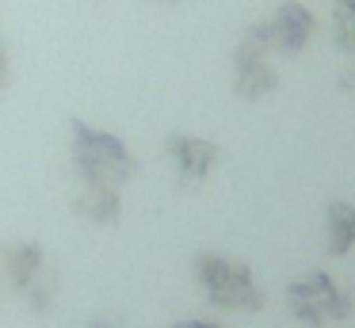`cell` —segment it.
I'll use <instances>...</instances> for the list:
<instances>
[{
	"mask_svg": "<svg viewBox=\"0 0 355 328\" xmlns=\"http://www.w3.org/2000/svg\"><path fill=\"white\" fill-rule=\"evenodd\" d=\"M73 164L85 183H107V187H123L138 172L130 149L115 134L92 130L88 122H73Z\"/></svg>",
	"mask_w": 355,
	"mask_h": 328,
	"instance_id": "1",
	"label": "cell"
},
{
	"mask_svg": "<svg viewBox=\"0 0 355 328\" xmlns=\"http://www.w3.org/2000/svg\"><path fill=\"white\" fill-rule=\"evenodd\" d=\"M195 279L207 290V297L222 309H245L256 313L263 309V290L260 282L252 279L248 264L230 256H218V252H199L195 256Z\"/></svg>",
	"mask_w": 355,
	"mask_h": 328,
	"instance_id": "2",
	"label": "cell"
},
{
	"mask_svg": "<svg viewBox=\"0 0 355 328\" xmlns=\"http://www.w3.org/2000/svg\"><path fill=\"white\" fill-rule=\"evenodd\" d=\"M286 302H291L294 317L309 328L344 320L347 313H352V294L324 271H309V275H302V279H294L291 286H286Z\"/></svg>",
	"mask_w": 355,
	"mask_h": 328,
	"instance_id": "3",
	"label": "cell"
},
{
	"mask_svg": "<svg viewBox=\"0 0 355 328\" xmlns=\"http://www.w3.org/2000/svg\"><path fill=\"white\" fill-rule=\"evenodd\" d=\"M279 88V69L271 65V42L263 19L241 35L237 50H233V92L241 99H263Z\"/></svg>",
	"mask_w": 355,
	"mask_h": 328,
	"instance_id": "4",
	"label": "cell"
},
{
	"mask_svg": "<svg viewBox=\"0 0 355 328\" xmlns=\"http://www.w3.org/2000/svg\"><path fill=\"white\" fill-rule=\"evenodd\" d=\"M4 267H8V279L19 294L27 297L35 313H46L58 297V271L50 267L46 252L35 241H19L4 248Z\"/></svg>",
	"mask_w": 355,
	"mask_h": 328,
	"instance_id": "5",
	"label": "cell"
},
{
	"mask_svg": "<svg viewBox=\"0 0 355 328\" xmlns=\"http://www.w3.org/2000/svg\"><path fill=\"white\" fill-rule=\"evenodd\" d=\"M263 31H268L271 53L298 58V53L309 50V42H313L317 19L302 0H286V4H279L271 15H263Z\"/></svg>",
	"mask_w": 355,
	"mask_h": 328,
	"instance_id": "6",
	"label": "cell"
},
{
	"mask_svg": "<svg viewBox=\"0 0 355 328\" xmlns=\"http://www.w3.org/2000/svg\"><path fill=\"white\" fill-rule=\"evenodd\" d=\"M164 153L176 164L184 183H202L222 160V145L210 137H195V134H168L164 137Z\"/></svg>",
	"mask_w": 355,
	"mask_h": 328,
	"instance_id": "7",
	"label": "cell"
},
{
	"mask_svg": "<svg viewBox=\"0 0 355 328\" xmlns=\"http://www.w3.org/2000/svg\"><path fill=\"white\" fill-rule=\"evenodd\" d=\"M73 210H77L85 221H92V225H119L123 198H119V187L80 180V191H77V198H73Z\"/></svg>",
	"mask_w": 355,
	"mask_h": 328,
	"instance_id": "8",
	"label": "cell"
},
{
	"mask_svg": "<svg viewBox=\"0 0 355 328\" xmlns=\"http://www.w3.org/2000/svg\"><path fill=\"white\" fill-rule=\"evenodd\" d=\"M355 248V206L352 202H332L329 206V252L347 256Z\"/></svg>",
	"mask_w": 355,
	"mask_h": 328,
	"instance_id": "9",
	"label": "cell"
},
{
	"mask_svg": "<svg viewBox=\"0 0 355 328\" xmlns=\"http://www.w3.org/2000/svg\"><path fill=\"white\" fill-rule=\"evenodd\" d=\"M332 42L355 58V0H336L332 4Z\"/></svg>",
	"mask_w": 355,
	"mask_h": 328,
	"instance_id": "10",
	"label": "cell"
},
{
	"mask_svg": "<svg viewBox=\"0 0 355 328\" xmlns=\"http://www.w3.org/2000/svg\"><path fill=\"white\" fill-rule=\"evenodd\" d=\"M336 84H340V92H347V96H355V58L344 65V73L336 76Z\"/></svg>",
	"mask_w": 355,
	"mask_h": 328,
	"instance_id": "11",
	"label": "cell"
},
{
	"mask_svg": "<svg viewBox=\"0 0 355 328\" xmlns=\"http://www.w3.org/2000/svg\"><path fill=\"white\" fill-rule=\"evenodd\" d=\"M8 88V53H4V46H0V92Z\"/></svg>",
	"mask_w": 355,
	"mask_h": 328,
	"instance_id": "12",
	"label": "cell"
},
{
	"mask_svg": "<svg viewBox=\"0 0 355 328\" xmlns=\"http://www.w3.org/2000/svg\"><path fill=\"white\" fill-rule=\"evenodd\" d=\"M172 328H222V325H210V320H176Z\"/></svg>",
	"mask_w": 355,
	"mask_h": 328,
	"instance_id": "13",
	"label": "cell"
},
{
	"mask_svg": "<svg viewBox=\"0 0 355 328\" xmlns=\"http://www.w3.org/2000/svg\"><path fill=\"white\" fill-rule=\"evenodd\" d=\"M85 328H119V325H111V320H103V317H96V320H88Z\"/></svg>",
	"mask_w": 355,
	"mask_h": 328,
	"instance_id": "14",
	"label": "cell"
},
{
	"mask_svg": "<svg viewBox=\"0 0 355 328\" xmlns=\"http://www.w3.org/2000/svg\"><path fill=\"white\" fill-rule=\"evenodd\" d=\"M164 4H180V0H164Z\"/></svg>",
	"mask_w": 355,
	"mask_h": 328,
	"instance_id": "15",
	"label": "cell"
}]
</instances>
